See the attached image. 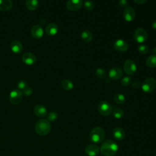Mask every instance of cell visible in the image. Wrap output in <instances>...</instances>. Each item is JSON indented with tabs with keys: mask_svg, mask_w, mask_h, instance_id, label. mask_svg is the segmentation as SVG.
<instances>
[{
	"mask_svg": "<svg viewBox=\"0 0 156 156\" xmlns=\"http://www.w3.org/2000/svg\"><path fill=\"white\" fill-rule=\"evenodd\" d=\"M131 82H132L131 77L129 76H126L122 79L121 83L122 85H123L124 87H127L130 84Z\"/></svg>",
	"mask_w": 156,
	"mask_h": 156,
	"instance_id": "30",
	"label": "cell"
},
{
	"mask_svg": "<svg viewBox=\"0 0 156 156\" xmlns=\"http://www.w3.org/2000/svg\"><path fill=\"white\" fill-rule=\"evenodd\" d=\"M81 38L85 42L89 43L93 39V35L89 30H85L81 33Z\"/></svg>",
	"mask_w": 156,
	"mask_h": 156,
	"instance_id": "23",
	"label": "cell"
},
{
	"mask_svg": "<svg viewBox=\"0 0 156 156\" xmlns=\"http://www.w3.org/2000/svg\"><path fill=\"white\" fill-rule=\"evenodd\" d=\"M58 118V114L56 112H51L48 115V120L49 122H54Z\"/></svg>",
	"mask_w": 156,
	"mask_h": 156,
	"instance_id": "29",
	"label": "cell"
},
{
	"mask_svg": "<svg viewBox=\"0 0 156 156\" xmlns=\"http://www.w3.org/2000/svg\"><path fill=\"white\" fill-rule=\"evenodd\" d=\"M17 87L19 88V90H21L23 91L24 88H26L27 87V83L25 81L21 80V81H19L18 82Z\"/></svg>",
	"mask_w": 156,
	"mask_h": 156,
	"instance_id": "32",
	"label": "cell"
},
{
	"mask_svg": "<svg viewBox=\"0 0 156 156\" xmlns=\"http://www.w3.org/2000/svg\"><path fill=\"white\" fill-rule=\"evenodd\" d=\"M61 86L63 90L66 91H70L74 87L73 83L68 79H64L61 82Z\"/></svg>",
	"mask_w": 156,
	"mask_h": 156,
	"instance_id": "22",
	"label": "cell"
},
{
	"mask_svg": "<svg viewBox=\"0 0 156 156\" xmlns=\"http://www.w3.org/2000/svg\"><path fill=\"white\" fill-rule=\"evenodd\" d=\"M155 156H156V155H155Z\"/></svg>",
	"mask_w": 156,
	"mask_h": 156,
	"instance_id": "38",
	"label": "cell"
},
{
	"mask_svg": "<svg viewBox=\"0 0 156 156\" xmlns=\"http://www.w3.org/2000/svg\"><path fill=\"white\" fill-rule=\"evenodd\" d=\"M124 69L125 73L129 76L134 74L137 69L136 65L132 60H127L124 63Z\"/></svg>",
	"mask_w": 156,
	"mask_h": 156,
	"instance_id": "7",
	"label": "cell"
},
{
	"mask_svg": "<svg viewBox=\"0 0 156 156\" xmlns=\"http://www.w3.org/2000/svg\"><path fill=\"white\" fill-rule=\"evenodd\" d=\"M83 5H84L85 9L87 10H91L94 7V4L93 3V1H91L90 0L85 1L83 3Z\"/></svg>",
	"mask_w": 156,
	"mask_h": 156,
	"instance_id": "28",
	"label": "cell"
},
{
	"mask_svg": "<svg viewBox=\"0 0 156 156\" xmlns=\"http://www.w3.org/2000/svg\"><path fill=\"white\" fill-rule=\"evenodd\" d=\"M10 49L13 53L19 54L23 51V44L20 41L14 40L10 43Z\"/></svg>",
	"mask_w": 156,
	"mask_h": 156,
	"instance_id": "18",
	"label": "cell"
},
{
	"mask_svg": "<svg viewBox=\"0 0 156 156\" xmlns=\"http://www.w3.org/2000/svg\"><path fill=\"white\" fill-rule=\"evenodd\" d=\"M112 114L116 119H121L124 116V111L119 108H115L112 110Z\"/></svg>",
	"mask_w": 156,
	"mask_h": 156,
	"instance_id": "26",
	"label": "cell"
},
{
	"mask_svg": "<svg viewBox=\"0 0 156 156\" xmlns=\"http://www.w3.org/2000/svg\"><path fill=\"white\" fill-rule=\"evenodd\" d=\"M113 135L116 140L121 141L124 138L126 133L122 128L120 127H116L113 130Z\"/></svg>",
	"mask_w": 156,
	"mask_h": 156,
	"instance_id": "17",
	"label": "cell"
},
{
	"mask_svg": "<svg viewBox=\"0 0 156 156\" xmlns=\"http://www.w3.org/2000/svg\"><path fill=\"white\" fill-rule=\"evenodd\" d=\"M122 71L120 68L113 67L109 71L108 76L112 80H117L122 77Z\"/></svg>",
	"mask_w": 156,
	"mask_h": 156,
	"instance_id": "12",
	"label": "cell"
},
{
	"mask_svg": "<svg viewBox=\"0 0 156 156\" xmlns=\"http://www.w3.org/2000/svg\"><path fill=\"white\" fill-rule=\"evenodd\" d=\"M156 87V80L153 77H149L145 79L142 85L141 88L145 93H151L152 92Z\"/></svg>",
	"mask_w": 156,
	"mask_h": 156,
	"instance_id": "4",
	"label": "cell"
},
{
	"mask_svg": "<svg viewBox=\"0 0 156 156\" xmlns=\"http://www.w3.org/2000/svg\"><path fill=\"white\" fill-rule=\"evenodd\" d=\"M13 7V2L11 0H0V10L8 11Z\"/></svg>",
	"mask_w": 156,
	"mask_h": 156,
	"instance_id": "20",
	"label": "cell"
},
{
	"mask_svg": "<svg viewBox=\"0 0 156 156\" xmlns=\"http://www.w3.org/2000/svg\"><path fill=\"white\" fill-rule=\"evenodd\" d=\"M100 152V148L96 144L88 145L85 149V152L88 156H96Z\"/></svg>",
	"mask_w": 156,
	"mask_h": 156,
	"instance_id": "13",
	"label": "cell"
},
{
	"mask_svg": "<svg viewBox=\"0 0 156 156\" xmlns=\"http://www.w3.org/2000/svg\"><path fill=\"white\" fill-rule=\"evenodd\" d=\"M23 94H24L25 96H30L32 93H33V90L32 89L30 88V87H27L26 88H24L23 90Z\"/></svg>",
	"mask_w": 156,
	"mask_h": 156,
	"instance_id": "33",
	"label": "cell"
},
{
	"mask_svg": "<svg viewBox=\"0 0 156 156\" xmlns=\"http://www.w3.org/2000/svg\"><path fill=\"white\" fill-rule=\"evenodd\" d=\"M95 74L97 77L99 79H104L107 76V73L105 70L102 68H98L96 70Z\"/></svg>",
	"mask_w": 156,
	"mask_h": 156,
	"instance_id": "27",
	"label": "cell"
},
{
	"mask_svg": "<svg viewBox=\"0 0 156 156\" xmlns=\"http://www.w3.org/2000/svg\"><path fill=\"white\" fill-rule=\"evenodd\" d=\"M113 100L118 104H122L126 101V98L121 93H116L113 97Z\"/></svg>",
	"mask_w": 156,
	"mask_h": 156,
	"instance_id": "25",
	"label": "cell"
},
{
	"mask_svg": "<svg viewBox=\"0 0 156 156\" xmlns=\"http://www.w3.org/2000/svg\"><path fill=\"white\" fill-rule=\"evenodd\" d=\"M147 38V33L143 28L137 29L134 33V39L139 43L144 42Z\"/></svg>",
	"mask_w": 156,
	"mask_h": 156,
	"instance_id": "8",
	"label": "cell"
},
{
	"mask_svg": "<svg viewBox=\"0 0 156 156\" xmlns=\"http://www.w3.org/2000/svg\"><path fill=\"white\" fill-rule=\"evenodd\" d=\"M152 27L153 29H154L156 30V20L154 21L152 23Z\"/></svg>",
	"mask_w": 156,
	"mask_h": 156,
	"instance_id": "37",
	"label": "cell"
},
{
	"mask_svg": "<svg viewBox=\"0 0 156 156\" xmlns=\"http://www.w3.org/2000/svg\"><path fill=\"white\" fill-rule=\"evenodd\" d=\"M118 151V144L112 140H106L100 147V152L104 156H113Z\"/></svg>",
	"mask_w": 156,
	"mask_h": 156,
	"instance_id": "1",
	"label": "cell"
},
{
	"mask_svg": "<svg viewBox=\"0 0 156 156\" xmlns=\"http://www.w3.org/2000/svg\"><path fill=\"white\" fill-rule=\"evenodd\" d=\"M135 2H136V4H144V2H146V1L147 0H133Z\"/></svg>",
	"mask_w": 156,
	"mask_h": 156,
	"instance_id": "36",
	"label": "cell"
},
{
	"mask_svg": "<svg viewBox=\"0 0 156 156\" xmlns=\"http://www.w3.org/2000/svg\"><path fill=\"white\" fill-rule=\"evenodd\" d=\"M98 110L102 116H108L112 113V107L107 101H101L98 105Z\"/></svg>",
	"mask_w": 156,
	"mask_h": 156,
	"instance_id": "5",
	"label": "cell"
},
{
	"mask_svg": "<svg viewBox=\"0 0 156 156\" xmlns=\"http://www.w3.org/2000/svg\"><path fill=\"white\" fill-rule=\"evenodd\" d=\"M34 112L36 116L40 118L44 117L47 114V109L42 105L38 104L34 107Z\"/></svg>",
	"mask_w": 156,
	"mask_h": 156,
	"instance_id": "16",
	"label": "cell"
},
{
	"mask_svg": "<svg viewBox=\"0 0 156 156\" xmlns=\"http://www.w3.org/2000/svg\"><path fill=\"white\" fill-rule=\"evenodd\" d=\"M113 47L117 51L125 52L128 49L129 46L126 41L122 39H118L114 42Z\"/></svg>",
	"mask_w": 156,
	"mask_h": 156,
	"instance_id": "10",
	"label": "cell"
},
{
	"mask_svg": "<svg viewBox=\"0 0 156 156\" xmlns=\"http://www.w3.org/2000/svg\"><path fill=\"white\" fill-rule=\"evenodd\" d=\"M128 4V2L127 0H119V5L121 8H126L127 7Z\"/></svg>",
	"mask_w": 156,
	"mask_h": 156,
	"instance_id": "34",
	"label": "cell"
},
{
	"mask_svg": "<svg viewBox=\"0 0 156 156\" xmlns=\"http://www.w3.org/2000/svg\"><path fill=\"white\" fill-rule=\"evenodd\" d=\"M23 99V93L20 90H13L9 94V101L13 105L20 104Z\"/></svg>",
	"mask_w": 156,
	"mask_h": 156,
	"instance_id": "6",
	"label": "cell"
},
{
	"mask_svg": "<svg viewBox=\"0 0 156 156\" xmlns=\"http://www.w3.org/2000/svg\"><path fill=\"white\" fill-rule=\"evenodd\" d=\"M23 62L27 65H32L36 62L37 58L34 54L30 52H26L22 57Z\"/></svg>",
	"mask_w": 156,
	"mask_h": 156,
	"instance_id": "15",
	"label": "cell"
},
{
	"mask_svg": "<svg viewBox=\"0 0 156 156\" xmlns=\"http://www.w3.org/2000/svg\"><path fill=\"white\" fill-rule=\"evenodd\" d=\"M82 0H68L66 2V7L69 10L77 11L82 7Z\"/></svg>",
	"mask_w": 156,
	"mask_h": 156,
	"instance_id": "9",
	"label": "cell"
},
{
	"mask_svg": "<svg viewBox=\"0 0 156 156\" xmlns=\"http://www.w3.org/2000/svg\"><path fill=\"white\" fill-rule=\"evenodd\" d=\"M140 87V83L138 81H135V82H133V83H132V87L133 88H134L135 89H137Z\"/></svg>",
	"mask_w": 156,
	"mask_h": 156,
	"instance_id": "35",
	"label": "cell"
},
{
	"mask_svg": "<svg viewBox=\"0 0 156 156\" xmlns=\"http://www.w3.org/2000/svg\"><path fill=\"white\" fill-rule=\"evenodd\" d=\"M146 64L150 68L156 67V54L152 55L147 58L146 60Z\"/></svg>",
	"mask_w": 156,
	"mask_h": 156,
	"instance_id": "24",
	"label": "cell"
},
{
	"mask_svg": "<svg viewBox=\"0 0 156 156\" xmlns=\"http://www.w3.org/2000/svg\"><path fill=\"white\" fill-rule=\"evenodd\" d=\"M123 17L126 21H132L135 17V11L131 7H127L123 12Z\"/></svg>",
	"mask_w": 156,
	"mask_h": 156,
	"instance_id": "11",
	"label": "cell"
},
{
	"mask_svg": "<svg viewBox=\"0 0 156 156\" xmlns=\"http://www.w3.org/2000/svg\"><path fill=\"white\" fill-rule=\"evenodd\" d=\"M26 5L27 9L33 11L38 9L39 2L38 0H26Z\"/></svg>",
	"mask_w": 156,
	"mask_h": 156,
	"instance_id": "21",
	"label": "cell"
},
{
	"mask_svg": "<svg viewBox=\"0 0 156 156\" xmlns=\"http://www.w3.org/2000/svg\"><path fill=\"white\" fill-rule=\"evenodd\" d=\"M138 50L139 52L142 54H146L148 52V48L146 45H144V44L140 45L138 48Z\"/></svg>",
	"mask_w": 156,
	"mask_h": 156,
	"instance_id": "31",
	"label": "cell"
},
{
	"mask_svg": "<svg viewBox=\"0 0 156 156\" xmlns=\"http://www.w3.org/2000/svg\"><path fill=\"white\" fill-rule=\"evenodd\" d=\"M51 129V127L49 121L45 119L38 120L35 126V132L40 136H44L48 134Z\"/></svg>",
	"mask_w": 156,
	"mask_h": 156,
	"instance_id": "2",
	"label": "cell"
},
{
	"mask_svg": "<svg viewBox=\"0 0 156 156\" xmlns=\"http://www.w3.org/2000/svg\"><path fill=\"white\" fill-rule=\"evenodd\" d=\"M58 27L57 25L55 23H50L49 24L45 29L46 34L49 36H54L58 32Z\"/></svg>",
	"mask_w": 156,
	"mask_h": 156,
	"instance_id": "19",
	"label": "cell"
},
{
	"mask_svg": "<svg viewBox=\"0 0 156 156\" xmlns=\"http://www.w3.org/2000/svg\"><path fill=\"white\" fill-rule=\"evenodd\" d=\"M30 33L32 36L35 39L41 38L44 34V31L42 27L40 25H35L30 30Z\"/></svg>",
	"mask_w": 156,
	"mask_h": 156,
	"instance_id": "14",
	"label": "cell"
},
{
	"mask_svg": "<svg viewBox=\"0 0 156 156\" xmlns=\"http://www.w3.org/2000/svg\"><path fill=\"white\" fill-rule=\"evenodd\" d=\"M105 133L104 130L99 126L94 127L90 133V140L96 144L102 142L104 140Z\"/></svg>",
	"mask_w": 156,
	"mask_h": 156,
	"instance_id": "3",
	"label": "cell"
}]
</instances>
